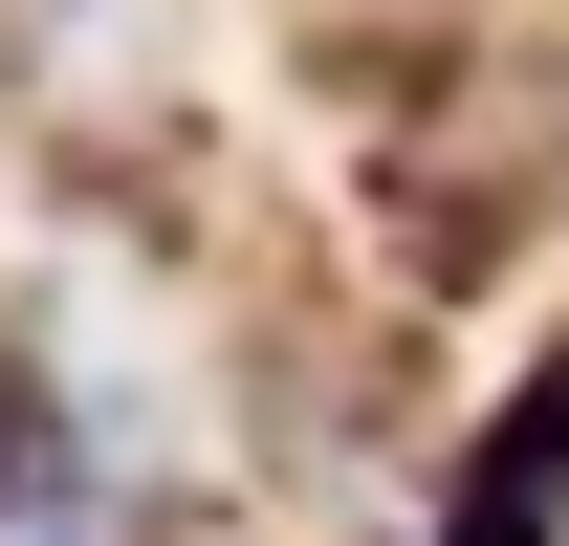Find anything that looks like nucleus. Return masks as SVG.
<instances>
[{
	"mask_svg": "<svg viewBox=\"0 0 569 546\" xmlns=\"http://www.w3.org/2000/svg\"><path fill=\"white\" fill-rule=\"evenodd\" d=\"M0 546H153V525H132L110 459H44V437H22V459H0Z\"/></svg>",
	"mask_w": 569,
	"mask_h": 546,
	"instance_id": "f257e3e1",
	"label": "nucleus"
},
{
	"mask_svg": "<svg viewBox=\"0 0 569 546\" xmlns=\"http://www.w3.org/2000/svg\"><path fill=\"white\" fill-rule=\"evenodd\" d=\"M0 459H22V415H0Z\"/></svg>",
	"mask_w": 569,
	"mask_h": 546,
	"instance_id": "f03ea898",
	"label": "nucleus"
}]
</instances>
